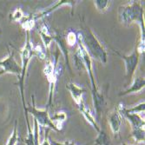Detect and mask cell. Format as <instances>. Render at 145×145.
<instances>
[{"label":"cell","mask_w":145,"mask_h":145,"mask_svg":"<svg viewBox=\"0 0 145 145\" xmlns=\"http://www.w3.org/2000/svg\"><path fill=\"white\" fill-rule=\"evenodd\" d=\"M39 34L41 36V39L46 50H48L50 46V44L53 41V35L50 33V29L46 24H43L41 25L40 30H39Z\"/></svg>","instance_id":"obj_13"},{"label":"cell","mask_w":145,"mask_h":145,"mask_svg":"<svg viewBox=\"0 0 145 145\" xmlns=\"http://www.w3.org/2000/svg\"><path fill=\"white\" fill-rule=\"evenodd\" d=\"M132 137L137 143L141 142L144 144V129H132Z\"/></svg>","instance_id":"obj_20"},{"label":"cell","mask_w":145,"mask_h":145,"mask_svg":"<svg viewBox=\"0 0 145 145\" xmlns=\"http://www.w3.org/2000/svg\"><path fill=\"white\" fill-rule=\"evenodd\" d=\"M4 74H5V71H4L3 70H1V71H0V76H3Z\"/></svg>","instance_id":"obj_26"},{"label":"cell","mask_w":145,"mask_h":145,"mask_svg":"<svg viewBox=\"0 0 145 145\" xmlns=\"http://www.w3.org/2000/svg\"><path fill=\"white\" fill-rule=\"evenodd\" d=\"M18 141H19V136H18V121H15L14 128H13L12 133H11L10 138L8 139L6 145H17Z\"/></svg>","instance_id":"obj_17"},{"label":"cell","mask_w":145,"mask_h":145,"mask_svg":"<svg viewBox=\"0 0 145 145\" xmlns=\"http://www.w3.org/2000/svg\"><path fill=\"white\" fill-rule=\"evenodd\" d=\"M0 67H2V70L5 71V73L14 74L17 75L18 78L20 77L22 67L16 61L13 51L9 50V55L7 56V57H5L2 61H0Z\"/></svg>","instance_id":"obj_7"},{"label":"cell","mask_w":145,"mask_h":145,"mask_svg":"<svg viewBox=\"0 0 145 145\" xmlns=\"http://www.w3.org/2000/svg\"><path fill=\"white\" fill-rule=\"evenodd\" d=\"M123 145H126V144L125 143H123Z\"/></svg>","instance_id":"obj_27"},{"label":"cell","mask_w":145,"mask_h":145,"mask_svg":"<svg viewBox=\"0 0 145 145\" xmlns=\"http://www.w3.org/2000/svg\"><path fill=\"white\" fill-rule=\"evenodd\" d=\"M117 110H119L122 116H124L126 119L130 123L132 129H144V120L137 113H129L126 111L125 107L122 104H119V106L116 107Z\"/></svg>","instance_id":"obj_8"},{"label":"cell","mask_w":145,"mask_h":145,"mask_svg":"<svg viewBox=\"0 0 145 145\" xmlns=\"http://www.w3.org/2000/svg\"><path fill=\"white\" fill-rule=\"evenodd\" d=\"M126 111L129 113H140V112H144L145 110V104H144V101L142 103H141L140 104L137 105V106H134L133 108H130V109H126Z\"/></svg>","instance_id":"obj_23"},{"label":"cell","mask_w":145,"mask_h":145,"mask_svg":"<svg viewBox=\"0 0 145 145\" xmlns=\"http://www.w3.org/2000/svg\"><path fill=\"white\" fill-rule=\"evenodd\" d=\"M77 36L90 57L103 63H106L108 58L107 51L87 25L83 26L82 31H78Z\"/></svg>","instance_id":"obj_2"},{"label":"cell","mask_w":145,"mask_h":145,"mask_svg":"<svg viewBox=\"0 0 145 145\" xmlns=\"http://www.w3.org/2000/svg\"><path fill=\"white\" fill-rule=\"evenodd\" d=\"M32 52H33V56L37 57L41 60H44L45 58V57H46V53H45L44 50L42 49V47L40 45L32 46Z\"/></svg>","instance_id":"obj_22"},{"label":"cell","mask_w":145,"mask_h":145,"mask_svg":"<svg viewBox=\"0 0 145 145\" xmlns=\"http://www.w3.org/2000/svg\"><path fill=\"white\" fill-rule=\"evenodd\" d=\"M94 5L98 11L103 13L108 10L110 5V1H108V0H96V1H94Z\"/></svg>","instance_id":"obj_18"},{"label":"cell","mask_w":145,"mask_h":145,"mask_svg":"<svg viewBox=\"0 0 145 145\" xmlns=\"http://www.w3.org/2000/svg\"><path fill=\"white\" fill-rule=\"evenodd\" d=\"M49 142L50 145H76V143L74 142V141L69 140V141H65L64 142H58L55 140H52L49 137Z\"/></svg>","instance_id":"obj_24"},{"label":"cell","mask_w":145,"mask_h":145,"mask_svg":"<svg viewBox=\"0 0 145 145\" xmlns=\"http://www.w3.org/2000/svg\"><path fill=\"white\" fill-rule=\"evenodd\" d=\"M58 63V50L56 53V58L55 62H52L50 59H48L46 62V64L44 69V73L46 76V78L50 84V89H49V100L46 109L48 110L52 103V99H53V94H54V89L55 86L57 81V77L60 74L59 71V66L57 65Z\"/></svg>","instance_id":"obj_4"},{"label":"cell","mask_w":145,"mask_h":145,"mask_svg":"<svg viewBox=\"0 0 145 145\" xmlns=\"http://www.w3.org/2000/svg\"><path fill=\"white\" fill-rule=\"evenodd\" d=\"M114 52L124 61L125 69H126V79L128 80V83H130L131 80H132V77L135 74V71L137 70V67L139 63V59H140V53L137 50V45L134 49V51L129 56L123 55L116 50H114Z\"/></svg>","instance_id":"obj_6"},{"label":"cell","mask_w":145,"mask_h":145,"mask_svg":"<svg viewBox=\"0 0 145 145\" xmlns=\"http://www.w3.org/2000/svg\"><path fill=\"white\" fill-rule=\"evenodd\" d=\"M94 145H110V137L104 130L100 129L98 131L97 137L95 139V144Z\"/></svg>","instance_id":"obj_16"},{"label":"cell","mask_w":145,"mask_h":145,"mask_svg":"<svg viewBox=\"0 0 145 145\" xmlns=\"http://www.w3.org/2000/svg\"><path fill=\"white\" fill-rule=\"evenodd\" d=\"M31 99H32V104L28 107H26V110H27V112H29L33 116V118L37 121V124L44 127V128L60 132V130L55 126V124L50 120V117L49 116V114H48V110L47 109L46 110L37 109L36 104H35L34 95L31 96Z\"/></svg>","instance_id":"obj_5"},{"label":"cell","mask_w":145,"mask_h":145,"mask_svg":"<svg viewBox=\"0 0 145 145\" xmlns=\"http://www.w3.org/2000/svg\"><path fill=\"white\" fill-rule=\"evenodd\" d=\"M65 41L68 46H74L76 44H77V35L73 31H69L65 37Z\"/></svg>","instance_id":"obj_19"},{"label":"cell","mask_w":145,"mask_h":145,"mask_svg":"<svg viewBox=\"0 0 145 145\" xmlns=\"http://www.w3.org/2000/svg\"><path fill=\"white\" fill-rule=\"evenodd\" d=\"M108 121H109V124H110V129L112 130V132L115 135L119 134L120 128L122 125V121H123V116L116 107L110 113L108 116Z\"/></svg>","instance_id":"obj_9"},{"label":"cell","mask_w":145,"mask_h":145,"mask_svg":"<svg viewBox=\"0 0 145 145\" xmlns=\"http://www.w3.org/2000/svg\"><path fill=\"white\" fill-rule=\"evenodd\" d=\"M24 12L22 10L21 8H17L13 10L10 15V18L12 21H15V22H21V20L24 18Z\"/></svg>","instance_id":"obj_21"},{"label":"cell","mask_w":145,"mask_h":145,"mask_svg":"<svg viewBox=\"0 0 145 145\" xmlns=\"http://www.w3.org/2000/svg\"><path fill=\"white\" fill-rule=\"evenodd\" d=\"M53 40H55L60 48V50L62 51V53L63 54L64 60H65V64L69 70L70 72H71V69L70 67V63H69V52H68V45L65 41V37L63 34L57 32L55 36H53Z\"/></svg>","instance_id":"obj_10"},{"label":"cell","mask_w":145,"mask_h":145,"mask_svg":"<svg viewBox=\"0 0 145 145\" xmlns=\"http://www.w3.org/2000/svg\"><path fill=\"white\" fill-rule=\"evenodd\" d=\"M49 131H50V129H46V130H45V135H44V139L43 142L40 145H50V142H49V135H48Z\"/></svg>","instance_id":"obj_25"},{"label":"cell","mask_w":145,"mask_h":145,"mask_svg":"<svg viewBox=\"0 0 145 145\" xmlns=\"http://www.w3.org/2000/svg\"><path fill=\"white\" fill-rule=\"evenodd\" d=\"M144 85H145L144 78L137 77V78H135V80L132 83V84H131V86L128 89L120 92L119 96H124V95H128V94H130V93H136V92H138V91L142 90L144 88Z\"/></svg>","instance_id":"obj_14"},{"label":"cell","mask_w":145,"mask_h":145,"mask_svg":"<svg viewBox=\"0 0 145 145\" xmlns=\"http://www.w3.org/2000/svg\"><path fill=\"white\" fill-rule=\"evenodd\" d=\"M77 107H78L79 110H80V112L82 113V115L84 116V117L86 119V121H87V122H88L92 127H93V128L97 131V132H98V131H99L101 129L98 127L97 123V121H96V119H95V117H94L93 114L91 113L89 108L87 107L86 105H85L84 101H82L80 103H79V104L77 105Z\"/></svg>","instance_id":"obj_11"},{"label":"cell","mask_w":145,"mask_h":145,"mask_svg":"<svg viewBox=\"0 0 145 145\" xmlns=\"http://www.w3.org/2000/svg\"><path fill=\"white\" fill-rule=\"evenodd\" d=\"M67 119V115L65 112L63 111H60V112H57L53 116L50 117V120L52 121V123H53L55 124V123H57L56 124V127L61 131L62 130V125H63V123H64L65 121H66Z\"/></svg>","instance_id":"obj_15"},{"label":"cell","mask_w":145,"mask_h":145,"mask_svg":"<svg viewBox=\"0 0 145 145\" xmlns=\"http://www.w3.org/2000/svg\"><path fill=\"white\" fill-rule=\"evenodd\" d=\"M66 89L70 91V93L76 105H78L82 101H84L83 95L86 92L85 89H84L82 87H79L73 83L68 84L66 85Z\"/></svg>","instance_id":"obj_12"},{"label":"cell","mask_w":145,"mask_h":145,"mask_svg":"<svg viewBox=\"0 0 145 145\" xmlns=\"http://www.w3.org/2000/svg\"><path fill=\"white\" fill-rule=\"evenodd\" d=\"M144 10L142 5L137 1H130L118 9V17L122 24L129 25L132 23L138 24L141 31L140 44H144L145 26H144Z\"/></svg>","instance_id":"obj_1"},{"label":"cell","mask_w":145,"mask_h":145,"mask_svg":"<svg viewBox=\"0 0 145 145\" xmlns=\"http://www.w3.org/2000/svg\"><path fill=\"white\" fill-rule=\"evenodd\" d=\"M32 46L31 40H30V33L29 31H26V41L24 48L21 50V57H22V71L20 77L18 78V87L20 89V93H21V97H22V102H23V106H24V110H26V106H25V102H24V79H25V74H26V70H27L28 64L33 57V52H32Z\"/></svg>","instance_id":"obj_3"}]
</instances>
